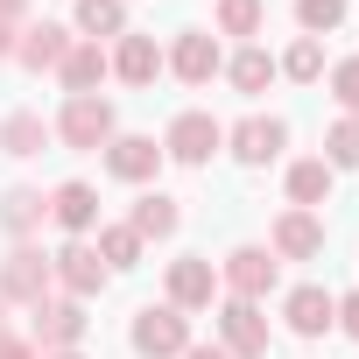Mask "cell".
I'll return each instance as SVG.
<instances>
[{
    "label": "cell",
    "mask_w": 359,
    "mask_h": 359,
    "mask_svg": "<svg viewBox=\"0 0 359 359\" xmlns=\"http://www.w3.org/2000/svg\"><path fill=\"white\" fill-rule=\"evenodd\" d=\"M43 219H50V198H43V191H29V184H15L8 198H0V226H8L15 240H29Z\"/></svg>",
    "instance_id": "21"
},
{
    "label": "cell",
    "mask_w": 359,
    "mask_h": 359,
    "mask_svg": "<svg viewBox=\"0 0 359 359\" xmlns=\"http://www.w3.org/2000/svg\"><path fill=\"white\" fill-rule=\"evenodd\" d=\"M275 71H282V78H296V85H317V78H324V43H317V36H296V43H289V57H282Z\"/></svg>",
    "instance_id": "25"
},
{
    "label": "cell",
    "mask_w": 359,
    "mask_h": 359,
    "mask_svg": "<svg viewBox=\"0 0 359 359\" xmlns=\"http://www.w3.org/2000/svg\"><path fill=\"white\" fill-rule=\"evenodd\" d=\"M282 317H289V331H296V338H324V331L338 324V296H331V289H317V282H303V289H289V296H282Z\"/></svg>",
    "instance_id": "14"
},
{
    "label": "cell",
    "mask_w": 359,
    "mask_h": 359,
    "mask_svg": "<svg viewBox=\"0 0 359 359\" xmlns=\"http://www.w3.org/2000/svg\"><path fill=\"white\" fill-rule=\"evenodd\" d=\"M29 15V0H0V22H22Z\"/></svg>",
    "instance_id": "34"
},
{
    "label": "cell",
    "mask_w": 359,
    "mask_h": 359,
    "mask_svg": "<svg viewBox=\"0 0 359 359\" xmlns=\"http://www.w3.org/2000/svg\"><path fill=\"white\" fill-rule=\"evenodd\" d=\"M50 254L43 247H29V240H15V254L0 261V303H43L50 296Z\"/></svg>",
    "instance_id": "6"
},
{
    "label": "cell",
    "mask_w": 359,
    "mask_h": 359,
    "mask_svg": "<svg viewBox=\"0 0 359 359\" xmlns=\"http://www.w3.org/2000/svg\"><path fill=\"white\" fill-rule=\"evenodd\" d=\"M85 331H92V317H85L78 296H43V303H29V345H36V352H71V345H85Z\"/></svg>",
    "instance_id": "1"
},
{
    "label": "cell",
    "mask_w": 359,
    "mask_h": 359,
    "mask_svg": "<svg viewBox=\"0 0 359 359\" xmlns=\"http://www.w3.org/2000/svg\"><path fill=\"white\" fill-rule=\"evenodd\" d=\"M127 345H134L141 359H184V345H191V317L176 310V303H148V310H134Z\"/></svg>",
    "instance_id": "2"
},
{
    "label": "cell",
    "mask_w": 359,
    "mask_h": 359,
    "mask_svg": "<svg viewBox=\"0 0 359 359\" xmlns=\"http://www.w3.org/2000/svg\"><path fill=\"white\" fill-rule=\"evenodd\" d=\"M113 71H120V85H155V71H162V50H155V36H120V50H113Z\"/></svg>",
    "instance_id": "20"
},
{
    "label": "cell",
    "mask_w": 359,
    "mask_h": 359,
    "mask_svg": "<svg viewBox=\"0 0 359 359\" xmlns=\"http://www.w3.org/2000/svg\"><path fill=\"white\" fill-rule=\"evenodd\" d=\"M226 78H233V92H247V99H254V92H268V85H275V57H268V50H240V57L226 64Z\"/></svg>",
    "instance_id": "24"
},
{
    "label": "cell",
    "mask_w": 359,
    "mask_h": 359,
    "mask_svg": "<svg viewBox=\"0 0 359 359\" xmlns=\"http://www.w3.org/2000/svg\"><path fill=\"white\" fill-rule=\"evenodd\" d=\"M219 345H226L233 359H268L275 331H268L261 303H247V296H226V303H219Z\"/></svg>",
    "instance_id": "5"
},
{
    "label": "cell",
    "mask_w": 359,
    "mask_h": 359,
    "mask_svg": "<svg viewBox=\"0 0 359 359\" xmlns=\"http://www.w3.org/2000/svg\"><path fill=\"white\" fill-rule=\"evenodd\" d=\"M331 184H338V169H331L324 155L289 162V205H296V212H324V205H331Z\"/></svg>",
    "instance_id": "16"
},
{
    "label": "cell",
    "mask_w": 359,
    "mask_h": 359,
    "mask_svg": "<svg viewBox=\"0 0 359 359\" xmlns=\"http://www.w3.org/2000/svg\"><path fill=\"white\" fill-rule=\"evenodd\" d=\"M64 148H106L113 134H120V113H113V99H64V113H57V127H50Z\"/></svg>",
    "instance_id": "4"
},
{
    "label": "cell",
    "mask_w": 359,
    "mask_h": 359,
    "mask_svg": "<svg viewBox=\"0 0 359 359\" xmlns=\"http://www.w3.org/2000/svg\"><path fill=\"white\" fill-rule=\"evenodd\" d=\"M338 331H345V338H359V289L338 303Z\"/></svg>",
    "instance_id": "32"
},
{
    "label": "cell",
    "mask_w": 359,
    "mask_h": 359,
    "mask_svg": "<svg viewBox=\"0 0 359 359\" xmlns=\"http://www.w3.org/2000/svg\"><path fill=\"white\" fill-rule=\"evenodd\" d=\"M219 289H233V296L261 303V296L275 289V254H268V247H233V254L219 261Z\"/></svg>",
    "instance_id": "10"
},
{
    "label": "cell",
    "mask_w": 359,
    "mask_h": 359,
    "mask_svg": "<svg viewBox=\"0 0 359 359\" xmlns=\"http://www.w3.org/2000/svg\"><path fill=\"white\" fill-rule=\"evenodd\" d=\"M50 275H57V282H64V296H78V303H85V296H99V289L113 282V268L99 261V247H92V240L57 247V254H50Z\"/></svg>",
    "instance_id": "8"
},
{
    "label": "cell",
    "mask_w": 359,
    "mask_h": 359,
    "mask_svg": "<svg viewBox=\"0 0 359 359\" xmlns=\"http://www.w3.org/2000/svg\"><path fill=\"white\" fill-rule=\"evenodd\" d=\"M0 359H43L29 338H15V331H0Z\"/></svg>",
    "instance_id": "31"
},
{
    "label": "cell",
    "mask_w": 359,
    "mask_h": 359,
    "mask_svg": "<svg viewBox=\"0 0 359 359\" xmlns=\"http://www.w3.org/2000/svg\"><path fill=\"white\" fill-rule=\"evenodd\" d=\"M184 359H233L226 345H184Z\"/></svg>",
    "instance_id": "33"
},
{
    "label": "cell",
    "mask_w": 359,
    "mask_h": 359,
    "mask_svg": "<svg viewBox=\"0 0 359 359\" xmlns=\"http://www.w3.org/2000/svg\"><path fill=\"white\" fill-rule=\"evenodd\" d=\"M15 57V22H0V64Z\"/></svg>",
    "instance_id": "35"
},
{
    "label": "cell",
    "mask_w": 359,
    "mask_h": 359,
    "mask_svg": "<svg viewBox=\"0 0 359 359\" xmlns=\"http://www.w3.org/2000/svg\"><path fill=\"white\" fill-rule=\"evenodd\" d=\"M162 141L155 134H113L106 141V176H120V184H155V169H162Z\"/></svg>",
    "instance_id": "9"
},
{
    "label": "cell",
    "mask_w": 359,
    "mask_h": 359,
    "mask_svg": "<svg viewBox=\"0 0 359 359\" xmlns=\"http://www.w3.org/2000/svg\"><path fill=\"white\" fill-rule=\"evenodd\" d=\"M78 36L99 43V36H127V0H78Z\"/></svg>",
    "instance_id": "22"
},
{
    "label": "cell",
    "mask_w": 359,
    "mask_h": 359,
    "mask_svg": "<svg viewBox=\"0 0 359 359\" xmlns=\"http://www.w3.org/2000/svg\"><path fill=\"white\" fill-rule=\"evenodd\" d=\"M331 99H338L345 113H359V57H345V64H331Z\"/></svg>",
    "instance_id": "30"
},
{
    "label": "cell",
    "mask_w": 359,
    "mask_h": 359,
    "mask_svg": "<svg viewBox=\"0 0 359 359\" xmlns=\"http://www.w3.org/2000/svg\"><path fill=\"white\" fill-rule=\"evenodd\" d=\"M71 43H78V36H71L64 22H36V29H22V36H15V57H22L29 71H57Z\"/></svg>",
    "instance_id": "17"
},
{
    "label": "cell",
    "mask_w": 359,
    "mask_h": 359,
    "mask_svg": "<svg viewBox=\"0 0 359 359\" xmlns=\"http://www.w3.org/2000/svg\"><path fill=\"white\" fill-rule=\"evenodd\" d=\"M219 148H226V127H219L205 106L176 113V120H169V134H162V155H169V162H184V169H205Z\"/></svg>",
    "instance_id": "3"
},
{
    "label": "cell",
    "mask_w": 359,
    "mask_h": 359,
    "mask_svg": "<svg viewBox=\"0 0 359 359\" xmlns=\"http://www.w3.org/2000/svg\"><path fill=\"white\" fill-rule=\"evenodd\" d=\"M43 141H50L43 113H8L0 120V155H43Z\"/></svg>",
    "instance_id": "23"
},
{
    "label": "cell",
    "mask_w": 359,
    "mask_h": 359,
    "mask_svg": "<svg viewBox=\"0 0 359 359\" xmlns=\"http://www.w3.org/2000/svg\"><path fill=\"white\" fill-rule=\"evenodd\" d=\"M92 247H99V261H106L113 275L141 261V233H134V226H99V240H92Z\"/></svg>",
    "instance_id": "26"
},
{
    "label": "cell",
    "mask_w": 359,
    "mask_h": 359,
    "mask_svg": "<svg viewBox=\"0 0 359 359\" xmlns=\"http://www.w3.org/2000/svg\"><path fill=\"white\" fill-rule=\"evenodd\" d=\"M345 22V0H296V29L303 36H331Z\"/></svg>",
    "instance_id": "29"
},
{
    "label": "cell",
    "mask_w": 359,
    "mask_h": 359,
    "mask_svg": "<svg viewBox=\"0 0 359 359\" xmlns=\"http://www.w3.org/2000/svg\"><path fill=\"white\" fill-rule=\"evenodd\" d=\"M50 219H57L71 240H85V233L99 226V191H92V184H57V191H50Z\"/></svg>",
    "instance_id": "18"
},
{
    "label": "cell",
    "mask_w": 359,
    "mask_h": 359,
    "mask_svg": "<svg viewBox=\"0 0 359 359\" xmlns=\"http://www.w3.org/2000/svg\"><path fill=\"white\" fill-rule=\"evenodd\" d=\"M127 226H134L141 240H176V226H184V205H176L169 191H141L134 212H127Z\"/></svg>",
    "instance_id": "19"
},
{
    "label": "cell",
    "mask_w": 359,
    "mask_h": 359,
    "mask_svg": "<svg viewBox=\"0 0 359 359\" xmlns=\"http://www.w3.org/2000/svg\"><path fill=\"white\" fill-rule=\"evenodd\" d=\"M176 78H184V85H212L219 71H226V57H219V43H212V29H184V36H176V50L162 57Z\"/></svg>",
    "instance_id": "13"
},
{
    "label": "cell",
    "mask_w": 359,
    "mask_h": 359,
    "mask_svg": "<svg viewBox=\"0 0 359 359\" xmlns=\"http://www.w3.org/2000/svg\"><path fill=\"white\" fill-rule=\"evenodd\" d=\"M226 148H233L247 169H268V162L289 148V120H275V113H247L240 127H226Z\"/></svg>",
    "instance_id": "7"
},
{
    "label": "cell",
    "mask_w": 359,
    "mask_h": 359,
    "mask_svg": "<svg viewBox=\"0 0 359 359\" xmlns=\"http://www.w3.org/2000/svg\"><path fill=\"white\" fill-rule=\"evenodd\" d=\"M324 162H331V169H359V113H338V120H331Z\"/></svg>",
    "instance_id": "27"
},
{
    "label": "cell",
    "mask_w": 359,
    "mask_h": 359,
    "mask_svg": "<svg viewBox=\"0 0 359 359\" xmlns=\"http://www.w3.org/2000/svg\"><path fill=\"white\" fill-rule=\"evenodd\" d=\"M0 331H8V303H0Z\"/></svg>",
    "instance_id": "37"
},
{
    "label": "cell",
    "mask_w": 359,
    "mask_h": 359,
    "mask_svg": "<svg viewBox=\"0 0 359 359\" xmlns=\"http://www.w3.org/2000/svg\"><path fill=\"white\" fill-rule=\"evenodd\" d=\"M212 296H219V261H205V254H184V261H169V303L176 310H212Z\"/></svg>",
    "instance_id": "11"
},
{
    "label": "cell",
    "mask_w": 359,
    "mask_h": 359,
    "mask_svg": "<svg viewBox=\"0 0 359 359\" xmlns=\"http://www.w3.org/2000/svg\"><path fill=\"white\" fill-rule=\"evenodd\" d=\"M261 22H268V0H219L212 36H261Z\"/></svg>",
    "instance_id": "28"
},
{
    "label": "cell",
    "mask_w": 359,
    "mask_h": 359,
    "mask_svg": "<svg viewBox=\"0 0 359 359\" xmlns=\"http://www.w3.org/2000/svg\"><path fill=\"white\" fill-rule=\"evenodd\" d=\"M268 254H275V261H317V254H324V219L289 205V212L275 219V233H268Z\"/></svg>",
    "instance_id": "12"
},
{
    "label": "cell",
    "mask_w": 359,
    "mask_h": 359,
    "mask_svg": "<svg viewBox=\"0 0 359 359\" xmlns=\"http://www.w3.org/2000/svg\"><path fill=\"white\" fill-rule=\"evenodd\" d=\"M43 359H85V352H78V345H71V352H43Z\"/></svg>",
    "instance_id": "36"
},
{
    "label": "cell",
    "mask_w": 359,
    "mask_h": 359,
    "mask_svg": "<svg viewBox=\"0 0 359 359\" xmlns=\"http://www.w3.org/2000/svg\"><path fill=\"white\" fill-rule=\"evenodd\" d=\"M106 71H113V57H106L99 43H85V36H78V43L64 50V64H57V78H64V92H71V99H92Z\"/></svg>",
    "instance_id": "15"
}]
</instances>
